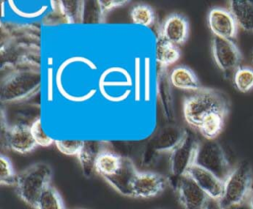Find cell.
<instances>
[{
	"mask_svg": "<svg viewBox=\"0 0 253 209\" xmlns=\"http://www.w3.org/2000/svg\"><path fill=\"white\" fill-rule=\"evenodd\" d=\"M2 70L40 68V31L34 25L1 22Z\"/></svg>",
	"mask_w": 253,
	"mask_h": 209,
	"instance_id": "6da1fadb",
	"label": "cell"
},
{
	"mask_svg": "<svg viewBox=\"0 0 253 209\" xmlns=\"http://www.w3.org/2000/svg\"><path fill=\"white\" fill-rule=\"evenodd\" d=\"M229 103L226 96L216 89L203 87L186 96L183 101V114L185 121L198 129L203 119L211 113L227 115Z\"/></svg>",
	"mask_w": 253,
	"mask_h": 209,
	"instance_id": "7a4b0ae2",
	"label": "cell"
},
{
	"mask_svg": "<svg viewBox=\"0 0 253 209\" xmlns=\"http://www.w3.org/2000/svg\"><path fill=\"white\" fill-rule=\"evenodd\" d=\"M42 83L40 68H20L9 71L2 78L0 100L3 104L18 103L35 96Z\"/></svg>",
	"mask_w": 253,
	"mask_h": 209,
	"instance_id": "3957f363",
	"label": "cell"
},
{
	"mask_svg": "<svg viewBox=\"0 0 253 209\" xmlns=\"http://www.w3.org/2000/svg\"><path fill=\"white\" fill-rule=\"evenodd\" d=\"M52 169L47 163L32 164L18 174L16 191L23 201L35 206L42 191L50 185Z\"/></svg>",
	"mask_w": 253,
	"mask_h": 209,
	"instance_id": "277c9868",
	"label": "cell"
},
{
	"mask_svg": "<svg viewBox=\"0 0 253 209\" xmlns=\"http://www.w3.org/2000/svg\"><path fill=\"white\" fill-rule=\"evenodd\" d=\"M253 174L247 161L239 162L224 180V192L219 200L223 208L241 203L251 196Z\"/></svg>",
	"mask_w": 253,
	"mask_h": 209,
	"instance_id": "5b68a950",
	"label": "cell"
},
{
	"mask_svg": "<svg viewBox=\"0 0 253 209\" xmlns=\"http://www.w3.org/2000/svg\"><path fill=\"white\" fill-rule=\"evenodd\" d=\"M194 164L211 171L223 181L232 170L223 148L215 140L205 139L199 142Z\"/></svg>",
	"mask_w": 253,
	"mask_h": 209,
	"instance_id": "8992f818",
	"label": "cell"
},
{
	"mask_svg": "<svg viewBox=\"0 0 253 209\" xmlns=\"http://www.w3.org/2000/svg\"><path fill=\"white\" fill-rule=\"evenodd\" d=\"M198 145L199 141L196 136L187 131L183 141L170 153V176H168L170 186L173 187L176 181L186 175L194 164Z\"/></svg>",
	"mask_w": 253,
	"mask_h": 209,
	"instance_id": "52a82bcc",
	"label": "cell"
},
{
	"mask_svg": "<svg viewBox=\"0 0 253 209\" xmlns=\"http://www.w3.org/2000/svg\"><path fill=\"white\" fill-rule=\"evenodd\" d=\"M1 145L20 154H27L37 147L31 126L23 124L9 125L4 109L1 110Z\"/></svg>",
	"mask_w": 253,
	"mask_h": 209,
	"instance_id": "ba28073f",
	"label": "cell"
},
{
	"mask_svg": "<svg viewBox=\"0 0 253 209\" xmlns=\"http://www.w3.org/2000/svg\"><path fill=\"white\" fill-rule=\"evenodd\" d=\"M211 52L216 65L222 73L228 77L234 74L240 67L241 53L232 40L213 36L211 40Z\"/></svg>",
	"mask_w": 253,
	"mask_h": 209,
	"instance_id": "9c48e42d",
	"label": "cell"
},
{
	"mask_svg": "<svg viewBox=\"0 0 253 209\" xmlns=\"http://www.w3.org/2000/svg\"><path fill=\"white\" fill-rule=\"evenodd\" d=\"M173 188L178 194L179 201L184 209H205L210 197L188 175L180 177Z\"/></svg>",
	"mask_w": 253,
	"mask_h": 209,
	"instance_id": "30bf717a",
	"label": "cell"
},
{
	"mask_svg": "<svg viewBox=\"0 0 253 209\" xmlns=\"http://www.w3.org/2000/svg\"><path fill=\"white\" fill-rule=\"evenodd\" d=\"M208 25L215 37L233 40L236 38L238 25L228 9L215 7L208 13Z\"/></svg>",
	"mask_w": 253,
	"mask_h": 209,
	"instance_id": "8fae6325",
	"label": "cell"
},
{
	"mask_svg": "<svg viewBox=\"0 0 253 209\" xmlns=\"http://www.w3.org/2000/svg\"><path fill=\"white\" fill-rule=\"evenodd\" d=\"M168 185V177L160 173L151 171H139L132 186V197H154L160 194Z\"/></svg>",
	"mask_w": 253,
	"mask_h": 209,
	"instance_id": "7c38bea8",
	"label": "cell"
},
{
	"mask_svg": "<svg viewBox=\"0 0 253 209\" xmlns=\"http://www.w3.org/2000/svg\"><path fill=\"white\" fill-rule=\"evenodd\" d=\"M190 24L188 19L182 14L173 13L169 15L160 25L158 36L176 46H181L188 40Z\"/></svg>",
	"mask_w": 253,
	"mask_h": 209,
	"instance_id": "4fadbf2b",
	"label": "cell"
},
{
	"mask_svg": "<svg viewBox=\"0 0 253 209\" xmlns=\"http://www.w3.org/2000/svg\"><path fill=\"white\" fill-rule=\"evenodd\" d=\"M187 131L180 125L168 123L155 132L149 141L159 154L171 153L183 141Z\"/></svg>",
	"mask_w": 253,
	"mask_h": 209,
	"instance_id": "5bb4252c",
	"label": "cell"
},
{
	"mask_svg": "<svg viewBox=\"0 0 253 209\" xmlns=\"http://www.w3.org/2000/svg\"><path fill=\"white\" fill-rule=\"evenodd\" d=\"M134 161L128 157H123L120 168L105 180L119 193L125 196H132V186L138 174Z\"/></svg>",
	"mask_w": 253,
	"mask_h": 209,
	"instance_id": "9a60e30c",
	"label": "cell"
},
{
	"mask_svg": "<svg viewBox=\"0 0 253 209\" xmlns=\"http://www.w3.org/2000/svg\"><path fill=\"white\" fill-rule=\"evenodd\" d=\"M187 174L206 192V194L214 200H220L224 192V181L211 173V171L193 164Z\"/></svg>",
	"mask_w": 253,
	"mask_h": 209,
	"instance_id": "2e32d148",
	"label": "cell"
},
{
	"mask_svg": "<svg viewBox=\"0 0 253 209\" xmlns=\"http://www.w3.org/2000/svg\"><path fill=\"white\" fill-rule=\"evenodd\" d=\"M157 72V95L162 110L163 117L169 123H173L175 119L174 99L172 93V83L170 81V73L165 67L158 66Z\"/></svg>",
	"mask_w": 253,
	"mask_h": 209,
	"instance_id": "e0dca14e",
	"label": "cell"
},
{
	"mask_svg": "<svg viewBox=\"0 0 253 209\" xmlns=\"http://www.w3.org/2000/svg\"><path fill=\"white\" fill-rule=\"evenodd\" d=\"M106 142L87 140L84 141L77 158L85 177H91L96 172V160L100 153L105 150Z\"/></svg>",
	"mask_w": 253,
	"mask_h": 209,
	"instance_id": "ac0fdd59",
	"label": "cell"
},
{
	"mask_svg": "<svg viewBox=\"0 0 253 209\" xmlns=\"http://www.w3.org/2000/svg\"><path fill=\"white\" fill-rule=\"evenodd\" d=\"M228 10L238 27L253 33V0H231L228 2Z\"/></svg>",
	"mask_w": 253,
	"mask_h": 209,
	"instance_id": "d6986e66",
	"label": "cell"
},
{
	"mask_svg": "<svg viewBox=\"0 0 253 209\" xmlns=\"http://www.w3.org/2000/svg\"><path fill=\"white\" fill-rule=\"evenodd\" d=\"M170 81L174 87L182 90L194 92L203 88L195 72L187 66L173 68L170 72Z\"/></svg>",
	"mask_w": 253,
	"mask_h": 209,
	"instance_id": "ffe728a7",
	"label": "cell"
},
{
	"mask_svg": "<svg viewBox=\"0 0 253 209\" xmlns=\"http://www.w3.org/2000/svg\"><path fill=\"white\" fill-rule=\"evenodd\" d=\"M180 55L181 52L178 46L172 44L160 36H157L155 59L158 63V66L167 68L168 66L177 62V60L180 58Z\"/></svg>",
	"mask_w": 253,
	"mask_h": 209,
	"instance_id": "44dd1931",
	"label": "cell"
},
{
	"mask_svg": "<svg viewBox=\"0 0 253 209\" xmlns=\"http://www.w3.org/2000/svg\"><path fill=\"white\" fill-rule=\"evenodd\" d=\"M122 159V157L106 148L97 157L96 172L105 179L117 172L121 166Z\"/></svg>",
	"mask_w": 253,
	"mask_h": 209,
	"instance_id": "7402d4cb",
	"label": "cell"
},
{
	"mask_svg": "<svg viewBox=\"0 0 253 209\" xmlns=\"http://www.w3.org/2000/svg\"><path fill=\"white\" fill-rule=\"evenodd\" d=\"M225 116L221 113H211L205 117L198 130L206 140H215L221 133Z\"/></svg>",
	"mask_w": 253,
	"mask_h": 209,
	"instance_id": "603a6c76",
	"label": "cell"
},
{
	"mask_svg": "<svg viewBox=\"0 0 253 209\" xmlns=\"http://www.w3.org/2000/svg\"><path fill=\"white\" fill-rule=\"evenodd\" d=\"M84 1H74V0H63L58 1L57 6L59 13L61 14L63 20L68 24L81 23L82 20V10Z\"/></svg>",
	"mask_w": 253,
	"mask_h": 209,
	"instance_id": "cb8c5ba5",
	"label": "cell"
},
{
	"mask_svg": "<svg viewBox=\"0 0 253 209\" xmlns=\"http://www.w3.org/2000/svg\"><path fill=\"white\" fill-rule=\"evenodd\" d=\"M34 207L36 209H64V204L59 192L49 185L40 195Z\"/></svg>",
	"mask_w": 253,
	"mask_h": 209,
	"instance_id": "d4e9b609",
	"label": "cell"
},
{
	"mask_svg": "<svg viewBox=\"0 0 253 209\" xmlns=\"http://www.w3.org/2000/svg\"><path fill=\"white\" fill-rule=\"evenodd\" d=\"M130 18L136 25L151 27L155 23V12L149 5L137 4L131 8Z\"/></svg>",
	"mask_w": 253,
	"mask_h": 209,
	"instance_id": "484cf974",
	"label": "cell"
},
{
	"mask_svg": "<svg viewBox=\"0 0 253 209\" xmlns=\"http://www.w3.org/2000/svg\"><path fill=\"white\" fill-rule=\"evenodd\" d=\"M108 149L116 153L122 157H128L132 159L133 156H137L139 149L141 145H139L136 142H130V141H110L107 143Z\"/></svg>",
	"mask_w": 253,
	"mask_h": 209,
	"instance_id": "4316f807",
	"label": "cell"
},
{
	"mask_svg": "<svg viewBox=\"0 0 253 209\" xmlns=\"http://www.w3.org/2000/svg\"><path fill=\"white\" fill-rule=\"evenodd\" d=\"M233 83L236 89L246 93L253 88V68L240 66L233 74Z\"/></svg>",
	"mask_w": 253,
	"mask_h": 209,
	"instance_id": "83f0119b",
	"label": "cell"
},
{
	"mask_svg": "<svg viewBox=\"0 0 253 209\" xmlns=\"http://www.w3.org/2000/svg\"><path fill=\"white\" fill-rule=\"evenodd\" d=\"M159 156L160 154L153 148L150 141L147 140L141 145L136 157L138 158L139 164L142 167L148 168L155 165L159 158Z\"/></svg>",
	"mask_w": 253,
	"mask_h": 209,
	"instance_id": "f1b7e54d",
	"label": "cell"
},
{
	"mask_svg": "<svg viewBox=\"0 0 253 209\" xmlns=\"http://www.w3.org/2000/svg\"><path fill=\"white\" fill-rule=\"evenodd\" d=\"M105 19L99 1H84L81 23H101Z\"/></svg>",
	"mask_w": 253,
	"mask_h": 209,
	"instance_id": "f546056e",
	"label": "cell"
},
{
	"mask_svg": "<svg viewBox=\"0 0 253 209\" xmlns=\"http://www.w3.org/2000/svg\"><path fill=\"white\" fill-rule=\"evenodd\" d=\"M0 183L1 185L15 186L18 174L15 172L13 164L8 157L0 156Z\"/></svg>",
	"mask_w": 253,
	"mask_h": 209,
	"instance_id": "4dcf8cb0",
	"label": "cell"
},
{
	"mask_svg": "<svg viewBox=\"0 0 253 209\" xmlns=\"http://www.w3.org/2000/svg\"><path fill=\"white\" fill-rule=\"evenodd\" d=\"M84 141L82 140H55L56 148L64 155L77 156L80 152Z\"/></svg>",
	"mask_w": 253,
	"mask_h": 209,
	"instance_id": "1f68e13d",
	"label": "cell"
},
{
	"mask_svg": "<svg viewBox=\"0 0 253 209\" xmlns=\"http://www.w3.org/2000/svg\"><path fill=\"white\" fill-rule=\"evenodd\" d=\"M31 132H32V135H33L36 143H37V146L48 147L52 143H54V141L43 132V130L42 128V124H41V119H38L37 121H35L32 124Z\"/></svg>",
	"mask_w": 253,
	"mask_h": 209,
	"instance_id": "d6a6232c",
	"label": "cell"
},
{
	"mask_svg": "<svg viewBox=\"0 0 253 209\" xmlns=\"http://www.w3.org/2000/svg\"><path fill=\"white\" fill-rule=\"evenodd\" d=\"M127 3H129V1H126V0H100L99 1L101 10L105 16L109 11H111L115 8L121 7Z\"/></svg>",
	"mask_w": 253,
	"mask_h": 209,
	"instance_id": "836d02e7",
	"label": "cell"
},
{
	"mask_svg": "<svg viewBox=\"0 0 253 209\" xmlns=\"http://www.w3.org/2000/svg\"><path fill=\"white\" fill-rule=\"evenodd\" d=\"M224 209H253L252 202H251V196L248 199H246L245 201L241 202V203L228 206V207H226Z\"/></svg>",
	"mask_w": 253,
	"mask_h": 209,
	"instance_id": "e575fe53",
	"label": "cell"
},
{
	"mask_svg": "<svg viewBox=\"0 0 253 209\" xmlns=\"http://www.w3.org/2000/svg\"><path fill=\"white\" fill-rule=\"evenodd\" d=\"M205 209H224L222 207V205L220 204V202L218 200H214V199H209Z\"/></svg>",
	"mask_w": 253,
	"mask_h": 209,
	"instance_id": "d590c367",
	"label": "cell"
},
{
	"mask_svg": "<svg viewBox=\"0 0 253 209\" xmlns=\"http://www.w3.org/2000/svg\"><path fill=\"white\" fill-rule=\"evenodd\" d=\"M251 202H252V207H253V187H252V192H251Z\"/></svg>",
	"mask_w": 253,
	"mask_h": 209,
	"instance_id": "8d00e7d4",
	"label": "cell"
},
{
	"mask_svg": "<svg viewBox=\"0 0 253 209\" xmlns=\"http://www.w3.org/2000/svg\"><path fill=\"white\" fill-rule=\"evenodd\" d=\"M251 60H252V63H253V53H252V56H251Z\"/></svg>",
	"mask_w": 253,
	"mask_h": 209,
	"instance_id": "74e56055",
	"label": "cell"
},
{
	"mask_svg": "<svg viewBox=\"0 0 253 209\" xmlns=\"http://www.w3.org/2000/svg\"><path fill=\"white\" fill-rule=\"evenodd\" d=\"M158 209H166V208H158Z\"/></svg>",
	"mask_w": 253,
	"mask_h": 209,
	"instance_id": "f35d334b",
	"label": "cell"
},
{
	"mask_svg": "<svg viewBox=\"0 0 253 209\" xmlns=\"http://www.w3.org/2000/svg\"><path fill=\"white\" fill-rule=\"evenodd\" d=\"M79 209H81V208H79Z\"/></svg>",
	"mask_w": 253,
	"mask_h": 209,
	"instance_id": "ab89813d",
	"label": "cell"
}]
</instances>
